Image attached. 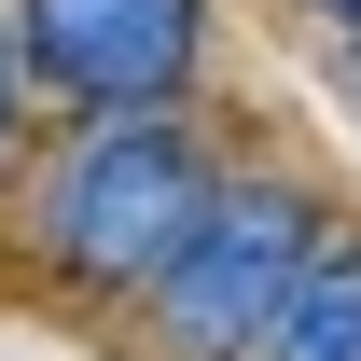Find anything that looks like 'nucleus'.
I'll list each match as a JSON object with an SVG mask.
<instances>
[{
  "label": "nucleus",
  "mask_w": 361,
  "mask_h": 361,
  "mask_svg": "<svg viewBox=\"0 0 361 361\" xmlns=\"http://www.w3.org/2000/svg\"><path fill=\"white\" fill-rule=\"evenodd\" d=\"M209 153L180 111H97L42 180V250L56 278H84V292H153L180 264V236L209 223Z\"/></svg>",
  "instance_id": "1"
},
{
  "label": "nucleus",
  "mask_w": 361,
  "mask_h": 361,
  "mask_svg": "<svg viewBox=\"0 0 361 361\" xmlns=\"http://www.w3.org/2000/svg\"><path fill=\"white\" fill-rule=\"evenodd\" d=\"M306 250H319L306 180H223L209 223L180 236V264L139 292L153 306V361H250L264 319H278V292L306 278Z\"/></svg>",
  "instance_id": "2"
},
{
  "label": "nucleus",
  "mask_w": 361,
  "mask_h": 361,
  "mask_svg": "<svg viewBox=\"0 0 361 361\" xmlns=\"http://www.w3.org/2000/svg\"><path fill=\"white\" fill-rule=\"evenodd\" d=\"M14 70L70 111H180L209 70V0H0Z\"/></svg>",
  "instance_id": "3"
},
{
  "label": "nucleus",
  "mask_w": 361,
  "mask_h": 361,
  "mask_svg": "<svg viewBox=\"0 0 361 361\" xmlns=\"http://www.w3.org/2000/svg\"><path fill=\"white\" fill-rule=\"evenodd\" d=\"M250 361H361V236L319 223L306 278L278 292V319H264V348H250Z\"/></svg>",
  "instance_id": "4"
},
{
  "label": "nucleus",
  "mask_w": 361,
  "mask_h": 361,
  "mask_svg": "<svg viewBox=\"0 0 361 361\" xmlns=\"http://www.w3.org/2000/svg\"><path fill=\"white\" fill-rule=\"evenodd\" d=\"M14 84L28 70H14V14H0V153H14Z\"/></svg>",
  "instance_id": "5"
},
{
  "label": "nucleus",
  "mask_w": 361,
  "mask_h": 361,
  "mask_svg": "<svg viewBox=\"0 0 361 361\" xmlns=\"http://www.w3.org/2000/svg\"><path fill=\"white\" fill-rule=\"evenodd\" d=\"M319 14H334V28H348V42H361V0H319Z\"/></svg>",
  "instance_id": "6"
}]
</instances>
